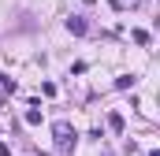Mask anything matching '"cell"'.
Listing matches in <instances>:
<instances>
[{"label":"cell","mask_w":160,"mask_h":156,"mask_svg":"<svg viewBox=\"0 0 160 156\" xmlns=\"http://www.w3.org/2000/svg\"><path fill=\"white\" fill-rule=\"evenodd\" d=\"M52 134H56V149H60V153H71V149L78 145V134H75V126H71V123H56V126H52Z\"/></svg>","instance_id":"cell-1"},{"label":"cell","mask_w":160,"mask_h":156,"mask_svg":"<svg viewBox=\"0 0 160 156\" xmlns=\"http://www.w3.org/2000/svg\"><path fill=\"white\" fill-rule=\"evenodd\" d=\"M67 30H71V34H86V30H89V26H86V19H82V15H71V19H67Z\"/></svg>","instance_id":"cell-2"},{"label":"cell","mask_w":160,"mask_h":156,"mask_svg":"<svg viewBox=\"0 0 160 156\" xmlns=\"http://www.w3.org/2000/svg\"><path fill=\"white\" fill-rule=\"evenodd\" d=\"M116 85H119V89H130V85H134V75H119V78H116Z\"/></svg>","instance_id":"cell-3"},{"label":"cell","mask_w":160,"mask_h":156,"mask_svg":"<svg viewBox=\"0 0 160 156\" xmlns=\"http://www.w3.org/2000/svg\"><path fill=\"white\" fill-rule=\"evenodd\" d=\"M108 126H112V130H123V115H119V112L108 115Z\"/></svg>","instance_id":"cell-4"},{"label":"cell","mask_w":160,"mask_h":156,"mask_svg":"<svg viewBox=\"0 0 160 156\" xmlns=\"http://www.w3.org/2000/svg\"><path fill=\"white\" fill-rule=\"evenodd\" d=\"M26 123H30V126H38V123H41V112H38V108H30V112H26Z\"/></svg>","instance_id":"cell-5"},{"label":"cell","mask_w":160,"mask_h":156,"mask_svg":"<svg viewBox=\"0 0 160 156\" xmlns=\"http://www.w3.org/2000/svg\"><path fill=\"white\" fill-rule=\"evenodd\" d=\"M0 85H4L8 93H15V89H19V85H15V82H11V78H8V75H0Z\"/></svg>","instance_id":"cell-6"},{"label":"cell","mask_w":160,"mask_h":156,"mask_svg":"<svg viewBox=\"0 0 160 156\" xmlns=\"http://www.w3.org/2000/svg\"><path fill=\"white\" fill-rule=\"evenodd\" d=\"M0 156H11V149H8V145H4V141H0Z\"/></svg>","instance_id":"cell-7"}]
</instances>
